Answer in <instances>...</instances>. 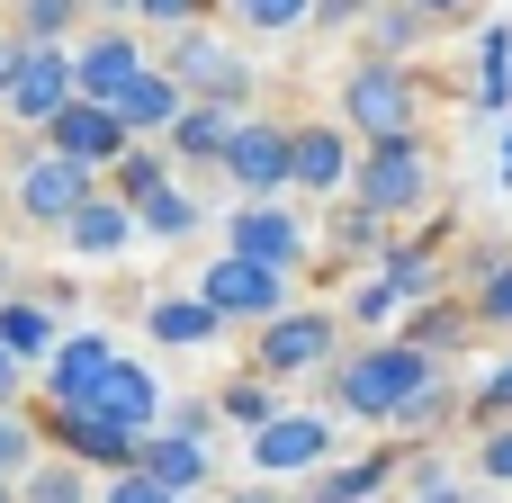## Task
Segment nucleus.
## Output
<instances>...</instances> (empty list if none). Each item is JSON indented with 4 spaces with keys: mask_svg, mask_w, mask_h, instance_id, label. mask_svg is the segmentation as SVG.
<instances>
[{
    "mask_svg": "<svg viewBox=\"0 0 512 503\" xmlns=\"http://www.w3.org/2000/svg\"><path fill=\"white\" fill-rule=\"evenodd\" d=\"M432 387H441V360H423V351H414V342H396V333H387V342H360L351 360H333V369H324L333 414H342V423H387V432H396Z\"/></svg>",
    "mask_w": 512,
    "mask_h": 503,
    "instance_id": "nucleus-1",
    "label": "nucleus"
},
{
    "mask_svg": "<svg viewBox=\"0 0 512 503\" xmlns=\"http://www.w3.org/2000/svg\"><path fill=\"white\" fill-rule=\"evenodd\" d=\"M342 126L360 135V153H369V144H423V72L360 54V63L342 72Z\"/></svg>",
    "mask_w": 512,
    "mask_h": 503,
    "instance_id": "nucleus-2",
    "label": "nucleus"
},
{
    "mask_svg": "<svg viewBox=\"0 0 512 503\" xmlns=\"http://www.w3.org/2000/svg\"><path fill=\"white\" fill-rule=\"evenodd\" d=\"M351 207H369L378 225L423 216L432 207V153L423 144H369L360 153V180H351Z\"/></svg>",
    "mask_w": 512,
    "mask_h": 503,
    "instance_id": "nucleus-3",
    "label": "nucleus"
},
{
    "mask_svg": "<svg viewBox=\"0 0 512 503\" xmlns=\"http://www.w3.org/2000/svg\"><path fill=\"white\" fill-rule=\"evenodd\" d=\"M162 72L189 90V99H207V108H234L243 117V99H252V63L216 36V27H180V45L162 54Z\"/></svg>",
    "mask_w": 512,
    "mask_h": 503,
    "instance_id": "nucleus-4",
    "label": "nucleus"
},
{
    "mask_svg": "<svg viewBox=\"0 0 512 503\" xmlns=\"http://www.w3.org/2000/svg\"><path fill=\"white\" fill-rule=\"evenodd\" d=\"M333 342H342V315L333 306H288L279 324H261L252 342V378H306V369H333Z\"/></svg>",
    "mask_w": 512,
    "mask_h": 503,
    "instance_id": "nucleus-5",
    "label": "nucleus"
},
{
    "mask_svg": "<svg viewBox=\"0 0 512 503\" xmlns=\"http://www.w3.org/2000/svg\"><path fill=\"white\" fill-rule=\"evenodd\" d=\"M90 198H99V180H90L81 162H63L54 144H36V153L18 162V180H9V207H18L27 225H54V234H63Z\"/></svg>",
    "mask_w": 512,
    "mask_h": 503,
    "instance_id": "nucleus-6",
    "label": "nucleus"
},
{
    "mask_svg": "<svg viewBox=\"0 0 512 503\" xmlns=\"http://www.w3.org/2000/svg\"><path fill=\"white\" fill-rule=\"evenodd\" d=\"M225 180L243 189V207L279 198V189L297 180V117H243V135H234V153H225Z\"/></svg>",
    "mask_w": 512,
    "mask_h": 503,
    "instance_id": "nucleus-7",
    "label": "nucleus"
},
{
    "mask_svg": "<svg viewBox=\"0 0 512 503\" xmlns=\"http://www.w3.org/2000/svg\"><path fill=\"white\" fill-rule=\"evenodd\" d=\"M225 252L252 261V270L297 279V270H306V225H297L288 198H261V207H234V216H225Z\"/></svg>",
    "mask_w": 512,
    "mask_h": 503,
    "instance_id": "nucleus-8",
    "label": "nucleus"
},
{
    "mask_svg": "<svg viewBox=\"0 0 512 503\" xmlns=\"http://www.w3.org/2000/svg\"><path fill=\"white\" fill-rule=\"evenodd\" d=\"M198 297H207L225 324H279V315H288V279H279V270H252V261H234V252H216V261L198 270Z\"/></svg>",
    "mask_w": 512,
    "mask_h": 503,
    "instance_id": "nucleus-9",
    "label": "nucleus"
},
{
    "mask_svg": "<svg viewBox=\"0 0 512 503\" xmlns=\"http://www.w3.org/2000/svg\"><path fill=\"white\" fill-rule=\"evenodd\" d=\"M351 180H360V144H351V126H342V117H297V180H288V189L342 207Z\"/></svg>",
    "mask_w": 512,
    "mask_h": 503,
    "instance_id": "nucleus-10",
    "label": "nucleus"
},
{
    "mask_svg": "<svg viewBox=\"0 0 512 503\" xmlns=\"http://www.w3.org/2000/svg\"><path fill=\"white\" fill-rule=\"evenodd\" d=\"M117 360H126V351H117L108 333H90V324H81V333H63V351L45 360V405H63V414L99 405V387L117 378Z\"/></svg>",
    "mask_w": 512,
    "mask_h": 503,
    "instance_id": "nucleus-11",
    "label": "nucleus"
},
{
    "mask_svg": "<svg viewBox=\"0 0 512 503\" xmlns=\"http://www.w3.org/2000/svg\"><path fill=\"white\" fill-rule=\"evenodd\" d=\"M72 72H81V99H99V108H117L144 72H153V54L126 36V27H99L90 45H72Z\"/></svg>",
    "mask_w": 512,
    "mask_h": 503,
    "instance_id": "nucleus-12",
    "label": "nucleus"
},
{
    "mask_svg": "<svg viewBox=\"0 0 512 503\" xmlns=\"http://www.w3.org/2000/svg\"><path fill=\"white\" fill-rule=\"evenodd\" d=\"M45 441H54L63 459H81V468H117V477L144 468V441L117 432V423H99V414H63V405H45Z\"/></svg>",
    "mask_w": 512,
    "mask_h": 503,
    "instance_id": "nucleus-13",
    "label": "nucleus"
},
{
    "mask_svg": "<svg viewBox=\"0 0 512 503\" xmlns=\"http://www.w3.org/2000/svg\"><path fill=\"white\" fill-rule=\"evenodd\" d=\"M45 144H54L63 162H81V171H99V162L117 171V153H126L135 135H126V117H117V108H99V99H72V108L45 126Z\"/></svg>",
    "mask_w": 512,
    "mask_h": 503,
    "instance_id": "nucleus-14",
    "label": "nucleus"
},
{
    "mask_svg": "<svg viewBox=\"0 0 512 503\" xmlns=\"http://www.w3.org/2000/svg\"><path fill=\"white\" fill-rule=\"evenodd\" d=\"M72 99H81V72H72V45H36V54H27V81H18V99H9V117L45 135V126H54V117L72 108Z\"/></svg>",
    "mask_w": 512,
    "mask_h": 503,
    "instance_id": "nucleus-15",
    "label": "nucleus"
},
{
    "mask_svg": "<svg viewBox=\"0 0 512 503\" xmlns=\"http://www.w3.org/2000/svg\"><path fill=\"white\" fill-rule=\"evenodd\" d=\"M333 459V414H279L261 441H252V468L261 477H306Z\"/></svg>",
    "mask_w": 512,
    "mask_h": 503,
    "instance_id": "nucleus-16",
    "label": "nucleus"
},
{
    "mask_svg": "<svg viewBox=\"0 0 512 503\" xmlns=\"http://www.w3.org/2000/svg\"><path fill=\"white\" fill-rule=\"evenodd\" d=\"M81 414H99V423H117V432H135V441H153V432L171 423V405H162V387H153L144 360H117V378H108L99 405H81Z\"/></svg>",
    "mask_w": 512,
    "mask_h": 503,
    "instance_id": "nucleus-17",
    "label": "nucleus"
},
{
    "mask_svg": "<svg viewBox=\"0 0 512 503\" xmlns=\"http://www.w3.org/2000/svg\"><path fill=\"white\" fill-rule=\"evenodd\" d=\"M117 117H126V135H135V144H162V135H171V126L189 117V90H180V81H171V72L153 63V72H144V81H135V90L117 99Z\"/></svg>",
    "mask_w": 512,
    "mask_h": 503,
    "instance_id": "nucleus-18",
    "label": "nucleus"
},
{
    "mask_svg": "<svg viewBox=\"0 0 512 503\" xmlns=\"http://www.w3.org/2000/svg\"><path fill=\"white\" fill-rule=\"evenodd\" d=\"M135 477H153V486H162V495H198V486H216V459H207V441H180V432H153V441H144V468H135Z\"/></svg>",
    "mask_w": 512,
    "mask_h": 503,
    "instance_id": "nucleus-19",
    "label": "nucleus"
},
{
    "mask_svg": "<svg viewBox=\"0 0 512 503\" xmlns=\"http://www.w3.org/2000/svg\"><path fill=\"white\" fill-rule=\"evenodd\" d=\"M144 333H153L162 351H207V342L225 333V315L189 288V297H153V306H144Z\"/></svg>",
    "mask_w": 512,
    "mask_h": 503,
    "instance_id": "nucleus-20",
    "label": "nucleus"
},
{
    "mask_svg": "<svg viewBox=\"0 0 512 503\" xmlns=\"http://www.w3.org/2000/svg\"><path fill=\"white\" fill-rule=\"evenodd\" d=\"M234 135H243V117H234V108H207V99H189V117H180L162 144H171V162H216V171H225Z\"/></svg>",
    "mask_w": 512,
    "mask_h": 503,
    "instance_id": "nucleus-21",
    "label": "nucleus"
},
{
    "mask_svg": "<svg viewBox=\"0 0 512 503\" xmlns=\"http://www.w3.org/2000/svg\"><path fill=\"white\" fill-rule=\"evenodd\" d=\"M378 288L414 315V306H432L441 297V252H432V234H414V243H396L387 261H378Z\"/></svg>",
    "mask_w": 512,
    "mask_h": 503,
    "instance_id": "nucleus-22",
    "label": "nucleus"
},
{
    "mask_svg": "<svg viewBox=\"0 0 512 503\" xmlns=\"http://www.w3.org/2000/svg\"><path fill=\"white\" fill-rule=\"evenodd\" d=\"M468 333H477V306H468V297H432V306H414V315L396 324V342H414L423 360H450Z\"/></svg>",
    "mask_w": 512,
    "mask_h": 503,
    "instance_id": "nucleus-23",
    "label": "nucleus"
},
{
    "mask_svg": "<svg viewBox=\"0 0 512 503\" xmlns=\"http://www.w3.org/2000/svg\"><path fill=\"white\" fill-rule=\"evenodd\" d=\"M0 351H9L18 369H27V360L45 369V360L63 351V315H54V306H36V297H9V306H0Z\"/></svg>",
    "mask_w": 512,
    "mask_h": 503,
    "instance_id": "nucleus-24",
    "label": "nucleus"
},
{
    "mask_svg": "<svg viewBox=\"0 0 512 503\" xmlns=\"http://www.w3.org/2000/svg\"><path fill=\"white\" fill-rule=\"evenodd\" d=\"M126 234H144V225H135V207H126V198H90V207L63 225V252L99 261V252H126Z\"/></svg>",
    "mask_w": 512,
    "mask_h": 503,
    "instance_id": "nucleus-25",
    "label": "nucleus"
},
{
    "mask_svg": "<svg viewBox=\"0 0 512 503\" xmlns=\"http://www.w3.org/2000/svg\"><path fill=\"white\" fill-rule=\"evenodd\" d=\"M468 90L477 108H512V18H486V36L468 45Z\"/></svg>",
    "mask_w": 512,
    "mask_h": 503,
    "instance_id": "nucleus-26",
    "label": "nucleus"
},
{
    "mask_svg": "<svg viewBox=\"0 0 512 503\" xmlns=\"http://www.w3.org/2000/svg\"><path fill=\"white\" fill-rule=\"evenodd\" d=\"M162 189H171V144H126V153H117V189H108V198H126V207L144 216Z\"/></svg>",
    "mask_w": 512,
    "mask_h": 503,
    "instance_id": "nucleus-27",
    "label": "nucleus"
},
{
    "mask_svg": "<svg viewBox=\"0 0 512 503\" xmlns=\"http://www.w3.org/2000/svg\"><path fill=\"white\" fill-rule=\"evenodd\" d=\"M423 36H432V18H423L414 0H378V18H369V54H378V63H405Z\"/></svg>",
    "mask_w": 512,
    "mask_h": 503,
    "instance_id": "nucleus-28",
    "label": "nucleus"
},
{
    "mask_svg": "<svg viewBox=\"0 0 512 503\" xmlns=\"http://www.w3.org/2000/svg\"><path fill=\"white\" fill-rule=\"evenodd\" d=\"M216 414H225L234 432H252V441H261V432H270V423H279L288 405H279V387H270V378H252V369H243V378H234V387L216 396Z\"/></svg>",
    "mask_w": 512,
    "mask_h": 503,
    "instance_id": "nucleus-29",
    "label": "nucleus"
},
{
    "mask_svg": "<svg viewBox=\"0 0 512 503\" xmlns=\"http://www.w3.org/2000/svg\"><path fill=\"white\" fill-rule=\"evenodd\" d=\"M387 477H396V450H369V459H351V468H324V503H378L387 495Z\"/></svg>",
    "mask_w": 512,
    "mask_h": 503,
    "instance_id": "nucleus-30",
    "label": "nucleus"
},
{
    "mask_svg": "<svg viewBox=\"0 0 512 503\" xmlns=\"http://www.w3.org/2000/svg\"><path fill=\"white\" fill-rule=\"evenodd\" d=\"M18 503H90V468L81 459H36L18 477Z\"/></svg>",
    "mask_w": 512,
    "mask_h": 503,
    "instance_id": "nucleus-31",
    "label": "nucleus"
},
{
    "mask_svg": "<svg viewBox=\"0 0 512 503\" xmlns=\"http://www.w3.org/2000/svg\"><path fill=\"white\" fill-rule=\"evenodd\" d=\"M324 243H333V261H360V252H378V261H387V252H396V243H387V225H378L369 207H333V216H324Z\"/></svg>",
    "mask_w": 512,
    "mask_h": 503,
    "instance_id": "nucleus-32",
    "label": "nucleus"
},
{
    "mask_svg": "<svg viewBox=\"0 0 512 503\" xmlns=\"http://www.w3.org/2000/svg\"><path fill=\"white\" fill-rule=\"evenodd\" d=\"M459 297L477 306V324H512V252H495V261H477V279H468Z\"/></svg>",
    "mask_w": 512,
    "mask_h": 503,
    "instance_id": "nucleus-33",
    "label": "nucleus"
},
{
    "mask_svg": "<svg viewBox=\"0 0 512 503\" xmlns=\"http://www.w3.org/2000/svg\"><path fill=\"white\" fill-rule=\"evenodd\" d=\"M81 18V0H9V27L27 45H63V27Z\"/></svg>",
    "mask_w": 512,
    "mask_h": 503,
    "instance_id": "nucleus-34",
    "label": "nucleus"
},
{
    "mask_svg": "<svg viewBox=\"0 0 512 503\" xmlns=\"http://www.w3.org/2000/svg\"><path fill=\"white\" fill-rule=\"evenodd\" d=\"M198 216H207V207H198L189 189H162V198H153L135 225H144V234H162V243H189V234H198Z\"/></svg>",
    "mask_w": 512,
    "mask_h": 503,
    "instance_id": "nucleus-35",
    "label": "nucleus"
},
{
    "mask_svg": "<svg viewBox=\"0 0 512 503\" xmlns=\"http://www.w3.org/2000/svg\"><path fill=\"white\" fill-rule=\"evenodd\" d=\"M225 18H243V27H261V36H288V27H306L315 18V0H216Z\"/></svg>",
    "mask_w": 512,
    "mask_h": 503,
    "instance_id": "nucleus-36",
    "label": "nucleus"
},
{
    "mask_svg": "<svg viewBox=\"0 0 512 503\" xmlns=\"http://www.w3.org/2000/svg\"><path fill=\"white\" fill-rule=\"evenodd\" d=\"M468 414H477L486 432H504V423H512V360L486 378V387H477V396H468Z\"/></svg>",
    "mask_w": 512,
    "mask_h": 503,
    "instance_id": "nucleus-37",
    "label": "nucleus"
},
{
    "mask_svg": "<svg viewBox=\"0 0 512 503\" xmlns=\"http://www.w3.org/2000/svg\"><path fill=\"white\" fill-rule=\"evenodd\" d=\"M27 468H36V432H27L18 414H0V486H9V477H27Z\"/></svg>",
    "mask_w": 512,
    "mask_h": 503,
    "instance_id": "nucleus-38",
    "label": "nucleus"
},
{
    "mask_svg": "<svg viewBox=\"0 0 512 503\" xmlns=\"http://www.w3.org/2000/svg\"><path fill=\"white\" fill-rule=\"evenodd\" d=\"M207 423H225V414H216V396H189V405H171V423H162V432H180V441H207Z\"/></svg>",
    "mask_w": 512,
    "mask_h": 503,
    "instance_id": "nucleus-39",
    "label": "nucleus"
},
{
    "mask_svg": "<svg viewBox=\"0 0 512 503\" xmlns=\"http://www.w3.org/2000/svg\"><path fill=\"white\" fill-rule=\"evenodd\" d=\"M27 54H36V45H27L18 27H0V99H18V81H27Z\"/></svg>",
    "mask_w": 512,
    "mask_h": 503,
    "instance_id": "nucleus-40",
    "label": "nucleus"
},
{
    "mask_svg": "<svg viewBox=\"0 0 512 503\" xmlns=\"http://www.w3.org/2000/svg\"><path fill=\"white\" fill-rule=\"evenodd\" d=\"M477 468H486V486H512V423L477 441Z\"/></svg>",
    "mask_w": 512,
    "mask_h": 503,
    "instance_id": "nucleus-41",
    "label": "nucleus"
},
{
    "mask_svg": "<svg viewBox=\"0 0 512 503\" xmlns=\"http://www.w3.org/2000/svg\"><path fill=\"white\" fill-rule=\"evenodd\" d=\"M441 423H450V387H432V396H423V405H414V414H405L396 432H414V441H432Z\"/></svg>",
    "mask_w": 512,
    "mask_h": 503,
    "instance_id": "nucleus-42",
    "label": "nucleus"
},
{
    "mask_svg": "<svg viewBox=\"0 0 512 503\" xmlns=\"http://www.w3.org/2000/svg\"><path fill=\"white\" fill-rule=\"evenodd\" d=\"M351 315H360V324H387V315H405V306H396L378 279H360V288H351Z\"/></svg>",
    "mask_w": 512,
    "mask_h": 503,
    "instance_id": "nucleus-43",
    "label": "nucleus"
},
{
    "mask_svg": "<svg viewBox=\"0 0 512 503\" xmlns=\"http://www.w3.org/2000/svg\"><path fill=\"white\" fill-rule=\"evenodd\" d=\"M378 18V0H315V27H360Z\"/></svg>",
    "mask_w": 512,
    "mask_h": 503,
    "instance_id": "nucleus-44",
    "label": "nucleus"
},
{
    "mask_svg": "<svg viewBox=\"0 0 512 503\" xmlns=\"http://www.w3.org/2000/svg\"><path fill=\"white\" fill-rule=\"evenodd\" d=\"M99 503H180V495H162L153 477H117V486H99Z\"/></svg>",
    "mask_w": 512,
    "mask_h": 503,
    "instance_id": "nucleus-45",
    "label": "nucleus"
},
{
    "mask_svg": "<svg viewBox=\"0 0 512 503\" xmlns=\"http://www.w3.org/2000/svg\"><path fill=\"white\" fill-rule=\"evenodd\" d=\"M153 27H198V0H144Z\"/></svg>",
    "mask_w": 512,
    "mask_h": 503,
    "instance_id": "nucleus-46",
    "label": "nucleus"
},
{
    "mask_svg": "<svg viewBox=\"0 0 512 503\" xmlns=\"http://www.w3.org/2000/svg\"><path fill=\"white\" fill-rule=\"evenodd\" d=\"M414 503H468V495H459V486H450L441 468H423V477H414Z\"/></svg>",
    "mask_w": 512,
    "mask_h": 503,
    "instance_id": "nucleus-47",
    "label": "nucleus"
},
{
    "mask_svg": "<svg viewBox=\"0 0 512 503\" xmlns=\"http://www.w3.org/2000/svg\"><path fill=\"white\" fill-rule=\"evenodd\" d=\"M414 9H423V18H432V27H441V18H468V9H477V0H414Z\"/></svg>",
    "mask_w": 512,
    "mask_h": 503,
    "instance_id": "nucleus-48",
    "label": "nucleus"
},
{
    "mask_svg": "<svg viewBox=\"0 0 512 503\" xmlns=\"http://www.w3.org/2000/svg\"><path fill=\"white\" fill-rule=\"evenodd\" d=\"M99 18H144V0H90Z\"/></svg>",
    "mask_w": 512,
    "mask_h": 503,
    "instance_id": "nucleus-49",
    "label": "nucleus"
},
{
    "mask_svg": "<svg viewBox=\"0 0 512 503\" xmlns=\"http://www.w3.org/2000/svg\"><path fill=\"white\" fill-rule=\"evenodd\" d=\"M9 396H18V360L0 351V414H9Z\"/></svg>",
    "mask_w": 512,
    "mask_h": 503,
    "instance_id": "nucleus-50",
    "label": "nucleus"
},
{
    "mask_svg": "<svg viewBox=\"0 0 512 503\" xmlns=\"http://www.w3.org/2000/svg\"><path fill=\"white\" fill-rule=\"evenodd\" d=\"M504 189H512V126H504Z\"/></svg>",
    "mask_w": 512,
    "mask_h": 503,
    "instance_id": "nucleus-51",
    "label": "nucleus"
},
{
    "mask_svg": "<svg viewBox=\"0 0 512 503\" xmlns=\"http://www.w3.org/2000/svg\"><path fill=\"white\" fill-rule=\"evenodd\" d=\"M234 503H279V495H234Z\"/></svg>",
    "mask_w": 512,
    "mask_h": 503,
    "instance_id": "nucleus-52",
    "label": "nucleus"
},
{
    "mask_svg": "<svg viewBox=\"0 0 512 503\" xmlns=\"http://www.w3.org/2000/svg\"><path fill=\"white\" fill-rule=\"evenodd\" d=\"M0 503H18V486H0Z\"/></svg>",
    "mask_w": 512,
    "mask_h": 503,
    "instance_id": "nucleus-53",
    "label": "nucleus"
},
{
    "mask_svg": "<svg viewBox=\"0 0 512 503\" xmlns=\"http://www.w3.org/2000/svg\"><path fill=\"white\" fill-rule=\"evenodd\" d=\"M306 503H324V495H306Z\"/></svg>",
    "mask_w": 512,
    "mask_h": 503,
    "instance_id": "nucleus-54",
    "label": "nucleus"
},
{
    "mask_svg": "<svg viewBox=\"0 0 512 503\" xmlns=\"http://www.w3.org/2000/svg\"><path fill=\"white\" fill-rule=\"evenodd\" d=\"M0 270H9V261H0Z\"/></svg>",
    "mask_w": 512,
    "mask_h": 503,
    "instance_id": "nucleus-55",
    "label": "nucleus"
}]
</instances>
